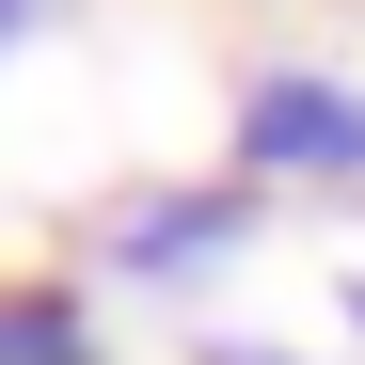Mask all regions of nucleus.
<instances>
[{
    "label": "nucleus",
    "instance_id": "obj_6",
    "mask_svg": "<svg viewBox=\"0 0 365 365\" xmlns=\"http://www.w3.org/2000/svg\"><path fill=\"white\" fill-rule=\"evenodd\" d=\"M334 318H349V349H365V270H349V286H334Z\"/></svg>",
    "mask_w": 365,
    "mask_h": 365
},
{
    "label": "nucleus",
    "instance_id": "obj_4",
    "mask_svg": "<svg viewBox=\"0 0 365 365\" xmlns=\"http://www.w3.org/2000/svg\"><path fill=\"white\" fill-rule=\"evenodd\" d=\"M64 16H80V0H0V64H16L32 32H64Z\"/></svg>",
    "mask_w": 365,
    "mask_h": 365
},
{
    "label": "nucleus",
    "instance_id": "obj_1",
    "mask_svg": "<svg viewBox=\"0 0 365 365\" xmlns=\"http://www.w3.org/2000/svg\"><path fill=\"white\" fill-rule=\"evenodd\" d=\"M222 175H255V191H318V207H365V80L349 64H255L222 111Z\"/></svg>",
    "mask_w": 365,
    "mask_h": 365
},
{
    "label": "nucleus",
    "instance_id": "obj_2",
    "mask_svg": "<svg viewBox=\"0 0 365 365\" xmlns=\"http://www.w3.org/2000/svg\"><path fill=\"white\" fill-rule=\"evenodd\" d=\"M270 238V191L255 175H175V191H128L96 222V286H128V302H191V286H222L238 255Z\"/></svg>",
    "mask_w": 365,
    "mask_h": 365
},
{
    "label": "nucleus",
    "instance_id": "obj_3",
    "mask_svg": "<svg viewBox=\"0 0 365 365\" xmlns=\"http://www.w3.org/2000/svg\"><path fill=\"white\" fill-rule=\"evenodd\" d=\"M0 365H111V334H96V302H80V286L0 270Z\"/></svg>",
    "mask_w": 365,
    "mask_h": 365
},
{
    "label": "nucleus",
    "instance_id": "obj_5",
    "mask_svg": "<svg viewBox=\"0 0 365 365\" xmlns=\"http://www.w3.org/2000/svg\"><path fill=\"white\" fill-rule=\"evenodd\" d=\"M191 365H318V349H270V334H207Z\"/></svg>",
    "mask_w": 365,
    "mask_h": 365
}]
</instances>
